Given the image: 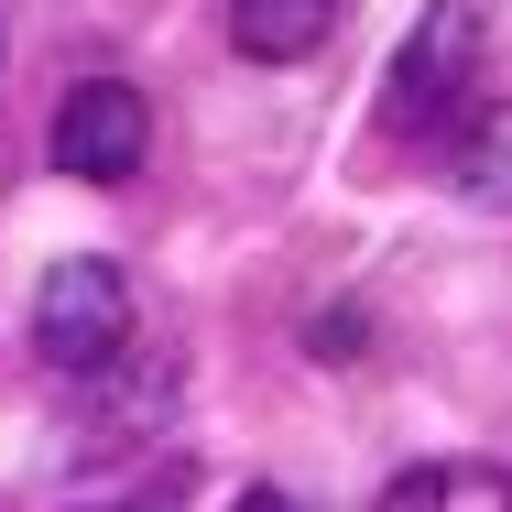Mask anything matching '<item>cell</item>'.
Instances as JSON below:
<instances>
[{"instance_id":"5b68a950","label":"cell","mask_w":512,"mask_h":512,"mask_svg":"<svg viewBox=\"0 0 512 512\" xmlns=\"http://www.w3.org/2000/svg\"><path fill=\"white\" fill-rule=\"evenodd\" d=\"M338 33V0H229V44L251 66H306Z\"/></svg>"},{"instance_id":"ba28073f","label":"cell","mask_w":512,"mask_h":512,"mask_svg":"<svg viewBox=\"0 0 512 512\" xmlns=\"http://www.w3.org/2000/svg\"><path fill=\"white\" fill-rule=\"evenodd\" d=\"M229 512H306V502H295V491H240Z\"/></svg>"},{"instance_id":"277c9868","label":"cell","mask_w":512,"mask_h":512,"mask_svg":"<svg viewBox=\"0 0 512 512\" xmlns=\"http://www.w3.org/2000/svg\"><path fill=\"white\" fill-rule=\"evenodd\" d=\"M436 164H447V186H458L469 207L512 218V99L502 88H480V99L436 131Z\"/></svg>"},{"instance_id":"6da1fadb","label":"cell","mask_w":512,"mask_h":512,"mask_svg":"<svg viewBox=\"0 0 512 512\" xmlns=\"http://www.w3.org/2000/svg\"><path fill=\"white\" fill-rule=\"evenodd\" d=\"M480 88H491V0H436V11L414 22V44L393 55L382 120H393V131H447Z\"/></svg>"},{"instance_id":"52a82bcc","label":"cell","mask_w":512,"mask_h":512,"mask_svg":"<svg viewBox=\"0 0 512 512\" xmlns=\"http://www.w3.org/2000/svg\"><path fill=\"white\" fill-rule=\"evenodd\" d=\"M175 502V480H164V491H131V502H77V512H164Z\"/></svg>"},{"instance_id":"3957f363","label":"cell","mask_w":512,"mask_h":512,"mask_svg":"<svg viewBox=\"0 0 512 512\" xmlns=\"http://www.w3.org/2000/svg\"><path fill=\"white\" fill-rule=\"evenodd\" d=\"M44 153H55V175H77V186H131L142 153H153V109H142V88H120V77H77V88L55 99Z\"/></svg>"},{"instance_id":"8992f818","label":"cell","mask_w":512,"mask_h":512,"mask_svg":"<svg viewBox=\"0 0 512 512\" xmlns=\"http://www.w3.org/2000/svg\"><path fill=\"white\" fill-rule=\"evenodd\" d=\"M382 512H512V469H491V458H414L382 491Z\"/></svg>"},{"instance_id":"7a4b0ae2","label":"cell","mask_w":512,"mask_h":512,"mask_svg":"<svg viewBox=\"0 0 512 512\" xmlns=\"http://www.w3.org/2000/svg\"><path fill=\"white\" fill-rule=\"evenodd\" d=\"M33 349L55 371H109L131 349V284H120V262H99V251L55 262L33 284Z\"/></svg>"}]
</instances>
